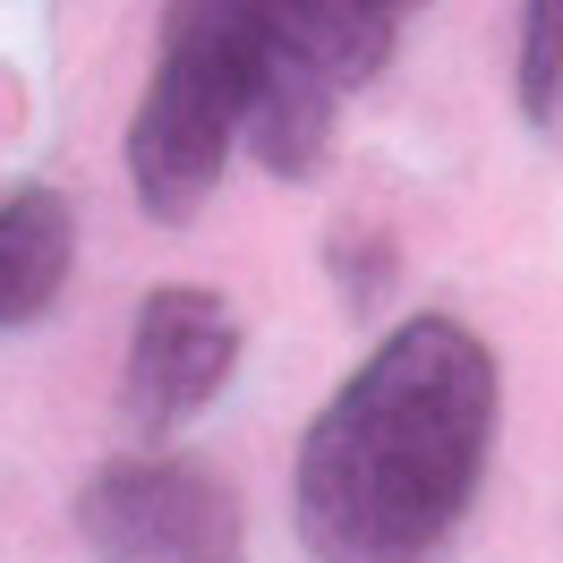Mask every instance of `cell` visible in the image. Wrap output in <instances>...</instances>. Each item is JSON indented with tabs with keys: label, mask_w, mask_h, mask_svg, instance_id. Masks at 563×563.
I'll use <instances>...</instances> for the list:
<instances>
[{
	"label": "cell",
	"mask_w": 563,
	"mask_h": 563,
	"mask_svg": "<svg viewBox=\"0 0 563 563\" xmlns=\"http://www.w3.org/2000/svg\"><path fill=\"white\" fill-rule=\"evenodd\" d=\"M504 376L453 317L393 324L299 435L290 529L308 563H427L487 478Z\"/></svg>",
	"instance_id": "obj_1"
},
{
	"label": "cell",
	"mask_w": 563,
	"mask_h": 563,
	"mask_svg": "<svg viewBox=\"0 0 563 563\" xmlns=\"http://www.w3.org/2000/svg\"><path fill=\"white\" fill-rule=\"evenodd\" d=\"M247 77H256V9H172L163 60L129 111V188L154 222H188L222 188V163L247 129Z\"/></svg>",
	"instance_id": "obj_2"
},
{
	"label": "cell",
	"mask_w": 563,
	"mask_h": 563,
	"mask_svg": "<svg viewBox=\"0 0 563 563\" xmlns=\"http://www.w3.org/2000/svg\"><path fill=\"white\" fill-rule=\"evenodd\" d=\"M77 538L95 563H247L231 478L188 453H120L77 487Z\"/></svg>",
	"instance_id": "obj_3"
},
{
	"label": "cell",
	"mask_w": 563,
	"mask_h": 563,
	"mask_svg": "<svg viewBox=\"0 0 563 563\" xmlns=\"http://www.w3.org/2000/svg\"><path fill=\"white\" fill-rule=\"evenodd\" d=\"M240 376V317L231 299L206 282H163L145 290L137 317H129V351H120V427L145 435H172L197 410H213Z\"/></svg>",
	"instance_id": "obj_4"
},
{
	"label": "cell",
	"mask_w": 563,
	"mask_h": 563,
	"mask_svg": "<svg viewBox=\"0 0 563 563\" xmlns=\"http://www.w3.org/2000/svg\"><path fill=\"white\" fill-rule=\"evenodd\" d=\"M333 120H342V86L282 35L274 9H256V77H247V129H240L256 145V163L274 179H317Z\"/></svg>",
	"instance_id": "obj_5"
},
{
	"label": "cell",
	"mask_w": 563,
	"mask_h": 563,
	"mask_svg": "<svg viewBox=\"0 0 563 563\" xmlns=\"http://www.w3.org/2000/svg\"><path fill=\"white\" fill-rule=\"evenodd\" d=\"M77 265V206L60 188H18L0 206V324H35Z\"/></svg>",
	"instance_id": "obj_6"
},
{
	"label": "cell",
	"mask_w": 563,
	"mask_h": 563,
	"mask_svg": "<svg viewBox=\"0 0 563 563\" xmlns=\"http://www.w3.org/2000/svg\"><path fill=\"white\" fill-rule=\"evenodd\" d=\"M555 86H563V9L538 0V9H521V111L529 120H555Z\"/></svg>",
	"instance_id": "obj_7"
}]
</instances>
